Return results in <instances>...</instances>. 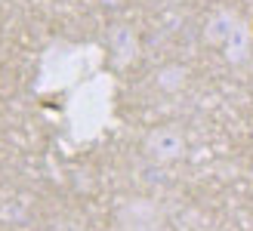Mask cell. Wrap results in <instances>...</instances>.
<instances>
[{
    "label": "cell",
    "mask_w": 253,
    "mask_h": 231,
    "mask_svg": "<svg viewBox=\"0 0 253 231\" xmlns=\"http://www.w3.org/2000/svg\"><path fill=\"white\" fill-rule=\"evenodd\" d=\"M145 148H148L151 157H158V160H170V157H176V154L182 151V142H179V136H176L173 130H158V133H151V136H148Z\"/></svg>",
    "instance_id": "obj_1"
},
{
    "label": "cell",
    "mask_w": 253,
    "mask_h": 231,
    "mask_svg": "<svg viewBox=\"0 0 253 231\" xmlns=\"http://www.w3.org/2000/svg\"><path fill=\"white\" fill-rule=\"evenodd\" d=\"M111 46H115V53H118V62L124 65V62H130L133 53H136V37L124 28V25H118L115 34H111Z\"/></svg>",
    "instance_id": "obj_2"
},
{
    "label": "cell",
    "mask_w": 253,
    "mask_h": 231,
    "mask_svg": "<svg viewBox=\"0 0 253 231\" xmlns=\"http://www.w3.org/2000/svg\"><path fill=\"white\" fill-rule=\"evenodd\" d=\"M170 3H173V0H170Z\"/></svg>",
    "instance_id": "obj_3"
}]
</instances>
